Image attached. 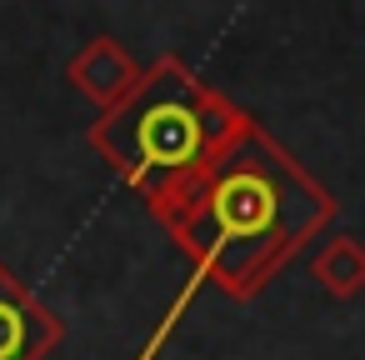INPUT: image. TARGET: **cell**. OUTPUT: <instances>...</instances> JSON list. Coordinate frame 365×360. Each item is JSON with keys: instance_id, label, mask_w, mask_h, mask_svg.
Instances as JSON below:
<instances>
[{"instance_id": "6da1fadb", "label": "cell", "mask_w": 365, "mask_h": 360, "mask_svg": "<svg viewBox=\"0 0 365 360\" xmlns=\"http://www.w3.org/2000/svg\"><path fill=\"white\" fill-rule=\"evenodd\" d=\"M155 220L200 285L250 300L335 220V195L250 120Z\"/></svg>"}, {"instance_id": "7a4b0ae2", "label": "cell", "mask_w": 365, "mask_h": 360, "mask_svg": "<svg viewBox=\"0 0 365 360\" xmlns=\"http://www.w3.org/2000/svg\"><path fill=\"white\" fill-rule=\"evenodd\" d=\"M245 125L250 115L230 96L205 86L180 56H160L120 106L91 120V150L160 215Z\"/></svg>"}, {"instance_id": "3957f363", "label": "cell", "mask_w": 365, "mask_h": 360, "mask_svg": "<svg viewBox=\"0 0 365 360\" xmlns=\"http://www.w3.org/2000/svg\"><path fill=\"white\" fill-rule=\"evenodd\" d=\"M61 315L41 305L11 265H0V360H46L61 345Z\"/></svg>"}, {"instance_id": "277c9868", "label": "cell", "mask_w": 365, "mask_h": 360, "mask_svg": "<svg viewBox=\"0 0 365 360\" xmlns=\"http://www.w3.org/2000/svg\"><path fill=\"white\" fill-rule=\"evenodd\" d=\"M140 71H145V66H135V56H130L120 41L96 36V41H86V46L71 56L66 81H71L96 110H110V106H120V101L135 91Z\"/></svg>"}, {"instance_id": "5b68a950", "label": "cell", "mask_w": 365, "mask_h": 360, "mask_svg": "<svg viewBox=\"0 0 365 360\" xmlns=\"http://www.w3.org/2000/svg\"><path fill=\"white\" fill-rule=\"evenodd\" d=\"M310 270H315V280L325 285V295L355 300V295L365 290V245H360L355 235H335V240H325V245L315 250Z\"/></svg>"}]
</instances>
